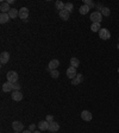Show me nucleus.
<instances>
[{
    "mask_svg": "<svg viewBox=\"0 0 119 133\" xmlns=\"http://www.w3.org/2000/svg\"><path fill=\"white\" fill-rule=\"evenodd\" d=\"M6 77H7V82H11V83L18 82V74L16 71H13V70L8 71L7 75H6Z\"/></svg>",
    "mask_w": 119,
    "mask_h": 133,
    "instance_id": "obj_1",
    "label": "nucleus"
},
{
    "mask_svg": "<svg viewBox=\"0 0 119 133\" xmlns=\"http://www.w3.org/2000/svg\"><path fill=\"white\" fill-rule=\"evenodd\" d=\"M89 19L92 20V23H101V20H103V14L100 13L99 11L93 12V13L91 14V17H89Z\"/></svg>",
    "mask_w": 119,
    "mask_h": 133,
    "instance_id": "obj_2",
    "label": "nucleus"
},
{
    "mask_svg": "<svg viewBox=\"0 0 119 133\" xmlns=\"http://www.w3.org/2000/svg\"><path fill=\"white\" fill-rule=\"evenodd\" d=\"M20 19H23L24 22L28 20V17H29V8L28 7H22L19 8V16H18Z\"/></svg>",
    "mask_w": 119,
    "mask_h": 133,
    "instance_id": "obj_3",
    "label": "nucleus"
},
{
    "mask_svg": "<svg viewBox=\"0 0 119 133\" xmlns=\"http://www.w3.org/2000/svg\"><path fill=\"white\" fill-rule=\"evenodd\" d=\"M99 37L104 41H107V39L111 38V32L107 30V29H101L99 31Z\"/></svg>",
    "mask_w": 119,
    "mask_h": 133,
    "instance_id": "obj_4",
    "label": "nucleus"
},
{
    "mask_svg": "<svg viewBox=\"0 0 119 133\" xmlns=\"http://www.w3.org/2000/svg\"><path fill=\"white\" fill-rule=\"evenodd\" d=\"M67 76L70 78V80H73V78L76 77V75H78V72H76V68H74V66H69L68 69H67Z\"/></svg>",
    "mask_w": 119,
    "mask_h": 133,
    "instance_id": "obj_5",
    "label": "nucleus"
},
{
    "mask_svg": "<svg viewBox=\"0 0 119 133\" xmlns=\"http://www.w3.org/2000/svg\"><path fill=\"white\" fill-rule=\"evenodd\" d=\"M12 128L14 130V132H23L24 125H23L20 121H13L12 122Z\"/></svg>",
    "mask_w": 119,
    "mask_h": 133,
    "instance_id": "obj_6",
    "label": "nucleus"
},
{
    "mask_svg": "<svg viewBox=\"0 0 119 133\" xmlns=\"http://www.w3.org/2000/svg\"><path fill=\"white\" fill-rule=\"evenodd\" d=\"M49 124L50 122H48L47 120H42V121H39L37 124V126H38L39 131H47V130H49Z\"/></svg>",
    "mask_w": 119,
    "mask_h": 133,
    "instance_id": "obj_7",
    "label": "nucleus"
},
{
    "mask_svg": "<svg viewBox=\"0 0 119 133\" xmlns=\"http://www.w3.org/2000/svg\"><path fill=\"white\" fill-rule=\"evenodd\" d=\"M11 96L14 101H22L23 100V94H22V91L20 90H13Z\"/></svg>",
    "mask_w": 119,
    "mask_h": 133,
    "instance_id": "obj_8",
    "label": "nucleus"
},
{
    "mask_svg": "<svg viewBox=\"0 0 119 133\" xmlns=\"http://www.w3.org/2000/svg\"><path fill=\"white\" fill-rule=\"evenodd\" d=\"M8 61H10V54L7 51L1 52V55H0V62H1V64H6Z\"/></svg>",
    "mask_w": 119,
    "mask_h": 133,
    "instance_id": "obj_9",
    "label": "nucleus"
},
{
    "mask_svg": "<svg viewBox=\"0 0 119 133\" xmlns=\"http://www.w3.org/2000/svg\"><path fill=\"white\" fill-rule=\"evenodd\" d=\"M60 130V125L57 124L56 121H53V122H50L49 124V132H51V133H55V132H57V131Z\"/></svg>",
    "mask_w": 119,
    "mask_h": 133,
    "instance_id": "obj_10",
    "label": "nucleus"
},
{
    "mask_svg": "<svg viewBox=\"0 0 119 133\" xmlns=\"http://www.w3.org/2000/svg\"><path fill=\"white\" fill-rule=\"evenodd\" d=\"M81 118H82V120H85V121H91L92 118H93V115H92V113L89 111H82V113H81Z\"/></svg>",
    "mask_w": 119,
    "mask_h": 133,
    "instance_id": "obj_11",
    "label": "nucleus"
},
{
    "mask_svg": "<svg viewBox=\"0 0 119 133\" xmlns=\"http://www.w3.org/2000/svg\"><path fill=\"white\" fill-rule=\"evenodd\" d=\"M10 10H11V7H10V4H8L7 1H6V3H1V5H0V11H1V13H8Z\"/></svg>",
    "mask_w": 119,
    "mask_h": 133,
    "instance_id": "obj_12",
    "label": "nucleus"
},
{
    "mask_svg": "<svg viewBox=\"0 0 119 133\" xmlns=\"http://www.w3.org/2000/svg\"><path fill=\"white\" fill-rule=\"evenodd\" d=\"M81 82H83V76L81 74H78V75H76V77L72 80V84H73V86H78V84H80Z\"/></svg>",
    "mask_w": 119,
    "mask_h": 133,
    "instance_id": "obj_13",
    "label": "nucleus"
},
{
    "mask_svg": "<svg viewBox=\"0 0 119 133\" xmlns=\"http://www.w3.org/2000/svg\"><path fill=\"white\" fill-rule=\"evenodd\" d=\"M12 90H13V83L5 82L3 84V91H5V93H8V91H12Z\"/></svg>",
    "mask_w": 119,
    "mask_h": 133,
    "instance_id": "obj_14",
    "label": "nucleus"
},
{
    "mask_svg": "<svg viewBox=\"0 0 119 133\" xmlns=\"http://www.w3.org/2000/svg\"><path fill=\"white\" fill-rule=\"evenodd\" d=\"M60 65V61L58 59H51V61L49 62V68H50V70H55V69H57V66Z\"/></svg>",
    "mask_w": 119,
    "mask_h": 133,
    "instance_id": "obj_15",
    "label": "nucleus"
},
{
    "mask_svg": "<svg viewBox=\"0 0 119 133\" xmlns=\"http://www.w3.org/2000/svg\"><path fill=\"white\" fill-rule=\"evenodd\" d=\"M69 12L68 11H66V10H62V11H60V18H61L62 20H64V22H66V20H68L69 19Z\"/></svg>",
    "mask_w": 119,
    "mask_h": 133,
    "instance_id": "obj_16",
    "label": "nucleus"
},
{
    "mask_svg": "<svg viewBox=\"0 0 119 133\" xmlns=\"http://www.w3.org/2000/svg\"><path fill=\"white\" fill-rule=\"evenodd\" d=\"M10 19H11V18H10L8 13H1V14H0V23H1V24H5V23H7Z\"/></svg>",
    "mask_w": 119,
    "mask_h": 133,
    "instance_id": "obj_17",
    "label": "nucleus"
},
{
    "mask_svg": "<svg viewBox=\"0 0 119 133\" xmlns=\"http://www.w3.org/2000/svg\"><path fill=\"white\" fill-rule=\"evenodd\" d=\"M91 30L93 31V32H99V31L101 30V25H100V23H92Z\"/></svg>",
    "mask_w": 119,
    "mask_h": 133,
    "instance_id": "obj_18",
    "label": "nucleus"
},
{
    "mask_svg": "<svg viewBox=\"0 0 119 133\" xmlns=\"http://www.w3.org/2000/svg\"><path fill=\"white\" fill-rule=\"evenodd\" d=\"M80 65V61H79L76 57H72L70 58V66H74V68H78Z\"/></svg>",
    "mask_w": 119,
    "mask_h": 133,
    "instance_id": "obj_19",
    "label": "nucleus"
},
{
    "mask_svg": "<svg viewBox=\"0 0 119 133\" xmlns=\"http://www.w3.org/2000/svg\"><path fill=\"white\" fill-rule=\"evenodd\" d=\"M10 18H17V16H19V11H17V8H11L8 12Z\"/></svg>",
    "mask_w": 119,
    "mask_h": 133,
    "instance_id": "obj_20",
    "label": "nucleus"
},
{
    "mask_svg": "<svg viewBox=\"0 0 119 133\" xmlns=\"http://www.w3.org/2000/svg\"><path fill=\"white\" fill-rule=\"evenodd\" d=\"M99 12L103 14V16H105V17H108L110 14H111V11H110V8H108V7H105V6H103V8H101Z\"/></svg>",
    "mask_w": 119,
    "mask_h": 133,
    "instance_id": "obj_21",
    "label": "nucleus"
},
{
    "mask_svg": "<svg viewBox=\"0 0 119 133\" xmlns=\"http://www.w3.org/2000/svg\"><path fill=\"white\" fill-rule=\"evenodd\" d=\"M55 6H56V8H57V10L62 11V10H64V6H66V4L62 3L61 0H57V1L55 3Z\"/></svg>",
    "mask_w": 119,
    "mask_h": 133,
    "instance_id": "obj_22",
    "label": "nucleus"
},
{
    "mask_svg": "<svg viewBox=\"0 0 119 133\" xmlns=\"http://www.w3.org/2000/svg\"><path fill=\"white\" fill-rule=\"evenodd\" d=\"M89 10H91V8H89L87 5H82V6L80 7V10H79V11H80L81 14H87V13L89 12Z\"/></svg>",
    "mask_w": 119,
    "mask_h": 133,
    "instance_id": "obj_23",
    "label": "nucleus"
},
{
    "mask_svg": "<svg viewBox=\"0 0 119 133\" xmlns=\"http://www.w3.org/2000/svg\"><path fill=\"white\" fill-rule=\"evenodd\" d=\"M83 5H87L89 8H94L95 4L92 1V0H83Z\"/></svg>",
    "mask_w": 119,
    "mask_h": 133,
    "instance_id": "obj_24",
    "label": "nucleus"
},
{
    "mask_svg": "<svg viewBox=\"0 0 119 133\" xmlns=\"http://www.w3.org/2000/svg\"><path fill=\"white\" fill-rule=\"evenodd\" d=\"M73 8H74V5H73L72 3H67L66 6H64V10H66V11H68L69 13L73 11Z\"/></svg>",
    "mask_w": 119,
    "mask_h": 133,
    "instance_id": "obj_25",
    "label": "nucleus"
},
{
    "mask_svg": "<svg viewBox=\"0 0 119 133\" xmlns=\"http://www.w3.org/2000/svg\"><path fill=\"white\" fill-rule=\"evenodd\" d=\"M50 75H51V77L57 78L58 76H60V72H58L57 69H55V70H51V71H50Z\"/></svg>",
    "mask_w": 119,
    "mask_h": 133,
    "instance_id": "obj_26",
    "label": "nucleus"
},
{
    "mask_svg": "<svg viewBox=\"0 0 119 133\" xmlns=\"http://www.w3.org/2000/svg\"><path fill=\"white\" fill-rule=\"evenodd\" d=\"M20 88H22V86H20L19 83H13V90H20Z\"/></svg>",
    "mask_w": 119,
    "mask_h": 133,
    "instance_id": "obj_27",
    "label": "nucleus"
},
{
    "mask_svg": "<svg viewBox=\"0 0 119 133\" xmlns=\"http://www.w3.org/2000/svg\"><path fill=\"white\" fill-rule=\"evenodd\" d=\"M45 120H47L48 122H53V121H54V116H53V115H47Z\"/></svg>",
    "mask_w": 119,
    "mask_h": 133,
    "instance_id": "obj_28",
    "label": "nucleus"
},
{
    "mask_svg": "<svg viewBox=\"0 0 119 133\" xmlns=\"http://www.w3.org/2000/svg\"><path fill=\"white\" fill-rule=\"evenodd\" d=\"M29 130H30L31 132H35V130H36V125H35V124H31L30 126H29Z\"/></svg>",
    "mask_w": 119,
    "mask_h": 133,
    "instance_id": "obj_29",
    "label": "nucleus"
},
{
    "mask_svg": "<svg viewBox=\"0 0 119 133\" xmlns=\"http://www.w3.org/2000/svg\"><path fill=\"white\" fill-rule=\"evenodd\" d=\"M7 3L10 4V5H12V4H14V0H7Z\"/></svg>",
    "mask_w": 119,
    "mask_h": 133,
    "instance_id": "obj_30",
    "label": "nucleus"
},
{
    "mask_svg": "<svg viewBox=\"0 0 119 133\" xmlns=\"http://www.w3.org/2000/svg\"><path fill=\"white\" fill-rule=\"evenodd\" d=\"M22 133H32V132H31L30 130H25V131H23Z\"/></svg>",
    "mask_w": 119,
    "mask_h": 133,
    "instance_id": "obj_31",
    "label": "nucleus"
},
{
    "mask_svg": "<svg viewBox=\"0 0 119 133\" xmlns=\"http://www.w3.org/2000/svg\"><path fill=\"white\" fill-rule=\"evenodd\" d=\"M32 133H41V131H35V132H32Z\"/></svg>",
    "mask_w": 119,
    "mask_h": 133,
    "instance_id": "obj_32",
    "label": "nucleus"
},
{
    "mask_svg": "<svg viewBox=\"0 0 119 133\" xmlns=\"http://www.w3.org/2000/svg\"><path fill=\"white\" fill-rule=\"evenodd\" d=\"M117 48H118V49H119V44H118V46H117Z\"/></svg>",
    "mask_w": 119,
    "mask_h": 133,
    "instance_id": "obj_33",
    "label": "nucleus"
},
{
    "mask_svg": "<svg viewBox=\"0 0 119 133\" xmlns=\"http://www.w3.org/2000/svg\"><path fill=\"white\" fill-rule=\"evenodd\" d=\"M14 133H19V132H14Z\"/></svg>",
    "mask_w": 119,
    "mask_h": 133,
    "instance_id": "obj_34",
    "label": "nucleus"
},
{
    "mask_svg": "<svg viewBox=\"0 0 119 133\" xmlns=\"http://www.w3.org/2000/svg\"><path fill=\"white\" fill-rule=\"evenodd\" d=\"M118 72H119V68H118Z\"/></svg>",
    "mask_w": 119,
    "mask_h": 133,
    "instance_id": "obj_35",
    "label": "nucleus"
},
{
    "mask_svg": "<svg viewBox=\"0 0 119 133\" xmlns=\"http://www.w3.org/2000/svg\"><path fill=\"white\" fill-rule=\"evenodd\" d=\"M118 83H119V81H118Z\"/></svg>",
    "mask_w": 119,
    "mask_h": 133,
    "instance_id": "obj_36",
    "label": "nucleus"
}]
</instances>
